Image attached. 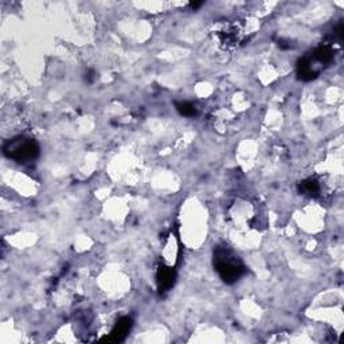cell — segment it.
I'll return each mask as SVG.
<instances>
[{"mask_svg": "<svg viewBox=\"0 0 344 344\" xmlns=\"http://www.w3.org/2000/svg\"><path fill=\"white\" fill-rule=\"evenodd\" d=\"M214 268L225 283L233 284L239 280L245 272V266L238 256L227 246H220L214 252Z\"/></svg>", "mask_w": 344, "mask_h": 344, "instance_id": "obj_1", "label": "cell"}, {"mask_svg": "<svg viewBox=\"0 0 344 344\" xmlns=\"http://www.w3.org/2000/svg\"><path fill=\"white\" fill-rule=\"evenodd\" d=\"M4 153L18 163H28L37 159V156L39 155V147L31 139L18 137L4 145Z\"/></svg>", "mask_w": 344, "mask_h": 344, "instance_id": "obj_2", "label": "cell"}, {"mask_svg": "<svg viewBox=\"0 0 344 344\" xmlns=\"http://www.w3.org/2000/svg\"><path fill=\"white\" fill-rule=\"evenodd\" d=\"M175 272L174 269L171 268H160L159 272H158V285H159V289L163 292L168 291L175 283Z\"/></svg>", "mask_w": 344, "mask_h": 344, "instance_id": "obj_3", "label": "cell"}, {"mask_svg": "<svg viewBox=\"0 0 344 344\" xmlns=\"http://www.w3.org/2000/svg\"><path fill=\"white\" fill-rule=\"evenodd\" d=\"M131 325H132V320L129 318L120 319V322L116 324V327H114L113 331H112V335L114 336V340H121L122 337L129 332Z\"/></svg>", "mask_w": 344, "mask_h": 344, "instance_id": "obj_4", "label": "cell"}, {"mask_svg": "<svg viewBox=\"0 0 344 344\" xmlns=\"http://www.w3.org/2000/svg\"><path fill=\"white\" fill-rule=\"evenodd\" d=\"M300 193L310 195V197H318L320 194V184L314 179H308L300 184Z\"/></svg>", "mask_w": 344, "mask_h": 344, "instance_id": "obj_5", "label": "cell"}, {"mask_svg": "<svg viewBox=\"0 0 344 344\" xmlns=\"http://www.w3.org/2000/svg\"><path fill=\"white\" fill-rule=\"evenodd\" d=\"M176 109L179 110V113L185 117H193L197 114V108L191 102H179L176 104Z\"/></svg>", "mask_w": 344, "mask_h": 344, "instance_id": "obj_6", "label": "cell"}]
</instances>
